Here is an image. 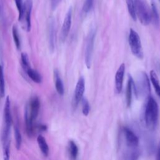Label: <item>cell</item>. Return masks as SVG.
I'll use <instances>...</instances> for the list:
<instances>
[{"mask_svg":"<svg viewBox=\"0 0 160 160\" xmlns=\"http://www.w3.org/2000/svg\"><path fill=\"white\" fill-rule=\"evenodd\" d=\"M26 73L33 82L36 83H41L42 82V76L36 69L31 68L26 72Z\"/></svg>","mask_w":160,"mask_h":160,"instance_id":"cell-19","label":"cell"},{"mask_svg":"<svg viewBox=\"0 0 160 160\" xmlns=\"http://www.w3.org/2000/svg\"><path fill=\"white\" fill-rule=\"evenodd\" d=\"M85 91V79L84 76H81L75 87L74 99H73V104L74 106H77L79 102L82 100L83 98V94Z\"/></svg>","mask_w":160,"mask_h":160,"instance_id":"cell-10","label":"cell"},{"mask_svg":"<svg viewBox=\"0 0 160 160\" xmlns=\"http://www.w3.org/2000/svg\"><path fill=\"white\" fill-rule=\"evenodd\" d=\"M12 37L14 39V44L17 48V49H19L21 47V42H20V39H19V36L18 34V31L16 26H13L12 29Z\"/></svg>","mask_w":160,"mask_h":160,"instance_id":"cell-26","label":"cell"},{"mask_svg":"<svg viewBox=\"0 0 160 160\" xmlns=\"http://www.w3.org/2000/svg\"><path fill=\"white\" fill-rule=\"evenodd\" d=\"M48 39L49 49L51 52H54L56 44V28L55 21L53 18L49 19L48 22Z\"/></svg>","mask_w":160,"mask_h":160,"instance_id":"cell-12","label":"cell"},{"mask_svg":"<svg viewBox=\"0 0 160 160\" xmlns=\"http://www.w3.org/2000/svg\"><path fill=\"white\" fill-rule=\"evenodd\" d=\"M94 0H85L83 6H82V12L84 14L89 13L92 8Z\"/></svg>","mask_w":160,"mask_h":160,"instance_id":"cell-27","label":"cell"},{"mask_svg":"<svg viewBox=\"0 0 160 160\" xmlns=\"http://www.w3.org/2000/svg\"><path fill=\"white\" fill-rule=\"evenodd\" d=\"M11 102L9 96H7L4 107V125L2 133V141L9 140L10 128L12 122L11 113Z\"/></svg>","mask_w":160,"mask_h":160,"instance_id":"cell-6","label":"cell"},{"mask_svg":"<svg viewBox=\"0 0 160 160\" xmlns=\"http://www.w3.org/2000/svg\"><path fill=\"white\" fill-rule=\"evenodd\" d=\"M127 8L129 12V14L131 18L134 21H136L137 18L136 16L135 12V5H134V0H126Z\"/></svg>","mask_w":160,"mask_h":160,"instance_id":"cell-21","label":"cell"},{"mask_svg":"<svg viewBox=\"0 0 160 160\" xmlns=\"http://www.w3.org/2000/svg\"><path fill=\"white\" fill-rule=\"evenodd\" d=\"M134 90L135 92V84L134 80L130 74H128V81L126 90V101L127 107H129L132 102V92Z\"/></svg>","mask_w":160,"mask_h":160,"instance_id":"cell-13","label":"cell"},{"mask_svg":"<svg viewBox=\"0 0 160 160\" xmlns=\"http://www.w3.org/2000/svg\"><path fill=\"white\" fill-rule=\"evenodd\" d=\"M96 34V29L94 28H92L90 29L87 37L85 53H84V61H85L86 66L88 69H90L91 67Z\"/></svg>","mask_w":160,"mask_h":160,"instance_id":"cell-5","label":"cell"},{"mask_svg":"<svg viewBox=\"0 0 160 160\" xmlns=\"http://www.w3.org/2000/svg\"><path fill=\"white\" fill-rule=\"evenodd\" d=\"M72 8L70 7L68 10L64 19L63 21V24L62 25L61 30V35L60 39L62 42H64L70 31L71 26V22H72Z\"/></svg>","mask_w":160,"mask_h":160,"instance_id":"cell-9","label":"cell"},{"mask_svg":"<svg viewBox=\"0 0 160 160\" xmlns=\"http://www.w3.org/2000/svg\"><path fill=\"white\" fill-rule=\"evenodd\" d=\"M54 84L56 91L58 93L62 96L64 93V87L63 84V82L61 78L59 71L58 69H54Z\"/></svg>","mask_w":160,"mask_h":160,"instance_id":"cell-15","label":"cell"},{"mask_svg":"<svg viewBox=\"0 0 160 160\" xmlns=\"http://www.w3.org/2000/svg\"><path fill=\"white\" fill-rule=\"evenodd\" d=\"M40 101L38 96H33L27 104L24 114L26 132L29 136H33L36 132L34 121L38 116L40 110Z\"/></svg>","mask_w":160,"mask_h":160,"instance_id":"cell-1","label":"cell"},{"mask_svg":"<svg viewBox=\"0 0 160 160\" xmlns=\"http://www.w3.org/2000/svg\"><path fill=\"white\" fill-rule=\"evenodd\" d=\"M14 130V138H15V141H16V149L18 150H19L21 148V143H22V136L21 134L18 119L15 120Z\"/></svg>","mask_w":160,"mask_h":160,"instance_id":"cell-18","label":"cell"},{"mask_svg":"<svg viewBox=\"0 0 160 160\" xmlns=\"http://www.w3.org/2000/svg\"><path fill=\"white\" fill-rule=\"evenodd\" d=\"M5 95V81L3 73L2 66L0 64V98H3Z\"/></svg>","mask_w":160,"mask_h":160,"instance_id":"cell-24","label":"cell"},{"mask_svg":"<svg viewBox=\"0 0 160 160\" xmlns=\"http://www.w3.org/2000/svg\"><path fill=\"white\" fill-rule=\"evenodd\" d=\"M60 0H52V7L53 9L56 8Z\"/></svg>","mask_w":160,"mask_h":160,"instance_id":"cell-32","label":"cell"},{"mask_svg":"<svg viewBox=\"0 0 160 160\" xmlns=\"http://www.w3.org/2000/svg\"><path fill=\"white\" fill-rule=\"evenodd\" d=\"M149 75H150V79L153 85L154 89L156 94L160 97V84H159V81L157 76V74L154 70L152 69L150 71Z\"/></svg>","mask_w":160,"mask_h":160,"instance_id":"cell-17","label":"cell"},{"mask_svg":"<svg viewBox=\"0 0 160 160\" xmlns=\"http://www.w3.org/2000/svg\"><path fill=\"white\" fill-rule=\"evenodd\" d=\"M151 92L150 83L149 80L148 79V75L145 72H141L139 76L138 84V86H135V94L136 95H138L139 93L144 94H149Z\"/></svg>","mask_w":160,"mask_h":160,"instance_id":"cell-8","label":"cell"},{"mask_svg":"<svg viewBox=\"0 0 160 160\" xmlns=\"http://www.w3.org/2000/svg\"><path fill=\"white\" fill-rule=\"evenodd\" d=\"M128 40L132 54L136 58L142 59L144 58V54L141 38L138 33L132 28H131L129 30Z\"/></svg>","mask_w":160,"mask_h":160,"instance_id":"cell-4","label":"cell"},{"mask_svg":"<svg viewBox=\"0 0 160 160\" xmlns=\"http://www.w3.org/2000/svg\"><path fill=\"white\" fill-rule=\"evenodd\" d=\"M151 20H152V21L156 25H158L159 24V14L157 10V8L154 1H152V3H151Z\"/></svg>","mask_w":160,"mask_h":160,"instance_id":"cell-23","label":"cell"},{"mask_svg":"<svg viewBox=\"0 0 160 160\" xmlns=\"http://www.w3.org/2000/svg\"><path fill=\"white\" fill-rule=\"evenodd\" d=\"M158 105L152 96H148L144 111V121L147 127L154 129L157 124L158 119Z\"/></svg>","mask_w":160,"mask_h":160,"instance_id":"cell-2","label":"cell"},{"mask_svg":"<svg viewBox=\"0 0 160 160\" xmlns=\"http://www.w3.org/2000/svg\"><path fill=\"white\" fill-rule=\"evenodd\" d=\"M68 149L70 157L72 160H76L78 154V148L72 140H70L68 143Z\"/></svg>","mask_w":160,"mask_h":160,"instance_id":"cell-20","label":"cell"},{"mask_svg":"<svg viewBox=\"0 0 160 160\" xmlns=\"http://www.w3.org/2000/svg\"><path fill=\"white\" fill-rule=\"evenodd\" d=\"M37 142L42 153L45 156H48L49 154V149L46 139L42 135H38L37 137Z\"/></svg>","mask_w":160,"mask_h":160,"instance_id":"cell-16","label":"cell"},{"mask_svg":"<svg viewBox=\"0 0 160 160\" xmlns=\"http://www.w3.org/2000/svg\"><path fill=\"white\" fill-rule=\"evenodd\" d=\"M156 160H160V142L158 147L157 154H156Z\"/></svg>","mask_w":160,"mask_h":160,"instance_id":"cell-31","label":"cell"},{"mask_svg":"<svg viewBox=\"0 0 160 160\" xmlns=\"http://www.w3.org/2000/svg\"><path fill=\"white\" fill-rule=\"evenodd\" d=\"M19 16H18V20L20 21L21 19V16H22V6H23V3H22V0H14Z\"/></svg>","mask_w":160,"mask_h":160,"instance_id":"cell-29","label":"cell"},{"mask_svg":"<svg viewBox=\"0 0 160 160\" xmlns=\"http://www.w3.org/2000/svg\"><path fill=\"white\" fill-rule=\"evenodd\" d=\"M32 8V0H26L23 4L22 16L20 21H22L24 28L27 32L30 31L31 28V14Z\"/></svg>","mask_w":160,"mask_h":160,"instance_id":"cell-7","label":"cell"},{"mask_svg":"<svg viewBox=\"0 0 160 160\" xmlns=\"http://www.w3.org/2000/svg\"><path fill=\"white\" fill-rule=\"evenodd\" d=\"M139 156V153L137 151H134L131 153L129 159L130 160H138Z\"/></svg>","mask_w":160,"mask_h":160,"instance_id":"cell-30","label":"cell"},{"mask_svg":"<svg viewBox=\"0 0 160 160\" xmlns=\"http://www.w3.org/2000/svg\"><path fill=\"white\" fill-rule=\"evenodd\" d=\"M21 66L22 67L24 72H26L29 68H31L30 62L29 60V57L26 52H22L21 54Z\"/></svg>","mask_w":160,"mask_h":160,"instance_id":"cell-22","label":"cell"},{"mask_svg":"<svg viewBox=\"0 0 160 160\" xmlns=\"http://www.w3.org/2000/svg\"><path fill=\"white\" fill-rule=\"evenodd\" d=\"M123 132L128 145L131 147L137 146L139 143V139L136 135L131 129L126 127H124Z\"/></svg>","mask_w":160,"mask_h":160,"instance_id":"cell-14","label":"cell"},{"mask_svg":"<svg viewBox=\"0 0 160 160\" xmlns=\"http://www.w3.org/2000/svg\"><path fill=\"white\" fill-rule=\"evenodd\" d=\"M0 12H1V7H0Z\"/></svg>","mask_w":160,"mask_h":160,"instance_id":"cell-33","label":"cell"},{"mask_svg":"<svg viewBox=\"0 0 160 160\" xmlns=\"http://www.w3.org/2000/svg\"><path fill=\"white\" fill-rule=\"evenodd\" d=\"M4 160H10V141H2Z\"/></svg>","mask_w":160,"mask_h":160,"instance_id":"cell-25","label":"cell"},{"mask_svg":"<svg viewBox=\"0 0 160 160\" xmlns=\"http://www.w3.org/2000/svg\"><path fill=\"white\" fill-rule=\"evenodd\" d=\"M159 1H160V0H159Z\"/></svg>","mask_w":160,"mask_h":160,"instance_id":"cell-34","label":"cell"},{"mask_svg":"<svg viewBox=\"0 0 160 160\" xmlns=\"http://www.w3.org/2000/svg\"><path fill=\"white\" fill-rule=\"evenodd\" d=\"M135 12L141 24L148 26L151 22V11L146 0H134Z\"/></svg>","mask_w":160,"mask_h":160,"instance_id":"cell-3","label":"cell"},{"mask_svg":"<svg viewBox=\"0 0 160 160\" xmlns=\"http://www.w3.org/2000/svg\"><path fill=\"white\" fill-rule=\"evenodd\" d=\"M125 73V64L122 63L115 74V89L118 94L121 93L122 89V84Z\"/></svg>","mask_w":160,"mask_h":160,"instance_id":"cell-11","label":"cell"},{"mask_svg":"<svg viewBox=\"0 0 160 160\" xmlns=\"http://www.w3.org/2000/svg\"><path fill=\"white\" fill-rule=\"evenodd\" d=\"M81 101H82V114L84 116H88L90 111L89 103L85 98H82Z\"/></svg>","mask_w":160,"mask_h":160,"instance_id":"cell-28","label":"cell"}]
</instances>
